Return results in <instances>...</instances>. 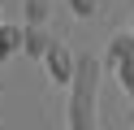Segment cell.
Listing matches in <instances>:
<instances>
[{"label":"cell","mask_w":134,"mask_h":130,"mask_svg":"<svg viewBox=\"0 0 134 130\" xmlns=\"http://www.w3.org/2000/svg\"><path fill=\"white\" fill-rule=\"evenodd\" d=\"M130 30H134V17H130Z\"/></svg>","instance_id":"30bf717a"},{"label":"cell","mask_w":134,"mask_h":130,"mask_svg":"<svg viewBox=\"0 0 134 130\" xmlns=\"http://www.w3.org/2000/svg\"><path fill=\"white\" fill-rule=\"evenodd\" d=\"M130 56H134V30L125 26V30H117V35H113V43H108V52H104V65H108V69H117L121 61H130Z\"/></svg>","instance_id":"3957f363"},{"label":"cell","mask_w":134,"mask_h":130,"mask_svg":"<svg viewBox=\"0 0 134 130\" xmlns=\"http://www.w3.org/2000/svg\"><path fill=\"white\" fill-rule=\"evenodd\" d=\"M48 48H52V35H48V26H43V22H26V56L43 61V56H48Z\"/></svg>","instance_id":"277c9868"},{"label":"cell","mask_w":134,"mask_h":130,"mask_svg":"<svg viewBox=\"0 0 134 130\" xmlns=\"http://www.w3.org/2000/svg\"><path fill=\"white\" fill-rule=\"evenodd\" d=\"M117 82H121L125 91L134 95V56H130V61H121V65H117Z\"/></svg>","instance_id":"52a82bcc"},{"label":"cell","mask_w":134,"mask_h":130,"mask_svg":"<svg viewBox=\"0 0 134 130\" xmlns=\"http://www.w3.org/2000/svg\"><path fill=\"white\" fill-rule=\"evenodd\" d=\"M22 48H26V26H9L4 22V30H0V61H9Z\"/></svg>","instance_id":"5b68a950"},{"label":"cell","mask_w":134,"mask_h":130,"mask_svg":"<svg viewBox=\"0 0 134 130\" xmlns=\"http://www.w3.org/2000/svg\"><path fill=\"white\" fill-rule=\"evenodd\" d=\"M65 130H69V126H65Z\"/></svg>","instance_id":"7c38bea8"},{"label":"cell","mask_w":134,"mask_h":130,"mask_svg":"<svg viewBox=\"0 0 134 130\" xmlns=\"http://www.w3.org/2000/svg\"><path fill=\"white\" fill-rule=\"evenodd\" d=\"M95 91H99V61L78 56L69 82V130H95Z\"/></svg>","instance_id":"6da1fadb"},{"label":"cell","mask_w":134,"mask_h":130,"mask_svg":"<svg viewBox=\"0 0 134 130\" xmlns=\"http://www.w3.org/2000/svg\"><path fill=\"white\" fill-rule=\"evenodd\" d=\"M52 0H26V22H48Z\"/></svg>","instance_id":"8992f818"},{"label":"cell","mask_w":134,"mask_h":130,"mask_svg":"<svg viewBox=\"0 0 134 130\" xmlns=\"http://www.w3.org/2000/svg\"><path fill=\"white\" fill-rule=\"evenodd\" d=\"M0 30H4V22H0Z\"/></svg>","instance_id":"8fae6325"},{"label":"cell","mask_w":134,"mask_h":130,"mask_svg":"<svg viewBox=\"0 0 134 130\" xmlns=\"http://www.w3.org/2000/svg\"><path fill=\"white\" fill-rule=\"evenodd\" d=\"M65 4H69L78 17H95L99 13V0H65Z\"/></svg>","instance_id":"ba28073f"},{"label":"cell","mask_w":134,"mask_h":130,"mask_svg":"<svg viewBox=\"0 0 134 130\" xmlns=\"http://www.w3.org/2000/svg\"><path fill=\"white\" fill-rule=\"evenodd\" d=\"M0 91H4V78H0Z\"/></svg>","instance_id":"9c48e42d"},{"label":"cell","mask_w":134,"mask_h":130,"mask_svg":"<svg viewBox=\"0 0 134 130\" xmlns=\"http://www.w3.org/2000/svg\"><path fill=\"white\" fill-rule=\"evenodd\" d=\"M43 69H48V78H52L56 87H69L74 69H78V56H74L61 39H52V48H48V56H43Z\"/></svg>","instance_id":"7a4b0ae2"}]
</instances>
